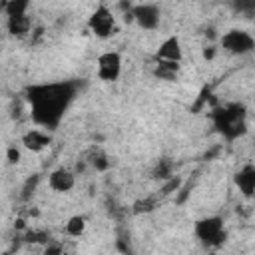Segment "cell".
<instances>
[{"mask_svg":"<svg viewBox=\"0 0 255 255\" xmlns=\"http://www.w3.org/2000/svg\"><path fill=\"white\" fill-rule=\"evenodd\" d=\"M96 74L102 82H116L122 76V56L120 52H102L96 60Z\"/></svg>","mask_w":255,"mask_h":255,"instance_id":"6","label":"cell"},{"mask_svg":"<svg viewBox=\"0 0 255 255\" xmlns=\"http://www.w3.org/2000/svg\"><path fill=\"white\" fill-rule=\"evenodd\" d=\"M219 46L231 54V56H245L251 54L255 48V38L247 32V30H239V28H231L225 34L219 36Z\"/></svg>","mask_w":255,"mask_h":255,"instance_id":"5","label":"cell"},{"mask_svg":"<svg viewBox=\"0 0 255 255\" xmlns=\"http://www.w3.org/2000/svg\"><path fill=\"white\" fill-rule=\"evenodd\" d=\"M20 149L16 147V145H10L8 149H6V159H8V163H18L20 161Z\"/></svg>","mask_w":255,"mask_h":255,"instance_id":"22","label":"cell"},{"mask_svg":"<svg viewBox=\"0 0 255 255\" xmlns=\"http://www.w3.org/2000/svg\"><path fill=\"white\" fill-rule=\"evenodd\" d=\"M213 56H215V48H213V46H209V48L203 50V58H205V60H211Z\"/></svg>","mask_w":255,"mask_h":255,"instance_id":"25","label":"cell"},{"mask_svg":"<svg viewBox=\"0 0 255 255\" xmlns=\"http://www.w3.org/2000/svg\"><path fill=\"white\" fill-rule=\"evenodd\" d=\"M84 163L92 165L96 171H108L110 165H112V159H110V155H108L102 147L94 145V147L88 149V153H86V157H84Z\"/></svg>","mask_w":255,"mask_h":255,"instance_id":"14","label":"cell"},{"mask_svg":"<svg viewBox=\"0 0 255 255\" xmlns=\"http://www.w3.org/2000/svg\"><path fill=\"white\" fill-rule=\"evenodd\" d=\"M36 183H38V175H34V177H30V179H28V183L24 185V193H22V197H24V199H26V197H28V195L34 191Z\"/></svg>","mask_w":255,"mask_h":255,"instance_id":"23","label":"cell"},{"mask_svg":"<svg viewBox=\"0 0 255 255\" xmlns=\"http://www.w3.org/2000/svg\"><path fill=\"white\" fill-rule=\"evenodd\" d=\"M48 185L56 193H68L76 185V173L68 167H56L48 173Z\"/></svg>","mask_w":255,"mask_h":255,"instance_id":"8","label":"cell"},{"mask_svg":"<svg viewBox=\"0 0 255 255\" xmlns=\"http://www.w3.org/2000/svg\"><path fill=\"white\" fill-rule=\"evenodd\" d=\"M86 225H88V221H86L84 215H72V217L66 221V233H68L70 237H80V235H84Z\"/></svg>","mask_w":255,"mask_h":255,"instance_id":"17","label":"cell"},{"mask_svg":"<svg viewBox=\"0 0 255 255\" xmlns=\"http://www.w3.org/2000/svg\"><path fill=\"white\" fill-rule=\"evenodd\" d=\"M52 143V133H48V129H42V128H32L28 131L22 133V145L28 149V151H44L48 145Z\"/></svg>","mask_w":255,"mask_h":255,"instance_id":"9","label":"cell"},{"mask_svg":"<svg viewBox=\"0 0 255 255\" xmlns=\"http://www.w3.org/2000/svg\"><path fill=\"white\" fill-rule=\"evenodd\" d=\"M213 126L225 139H237L247 131V112L241 104H223L211 112Z\"/></svg>","mask_w":255,"mask_h":255,"instance_id":"2","label":"cell"},{"mask_svg":"<svg viewBox=\"0 0 255 255\" xmlns=\"http://www.w3.org/2000/svg\"><path fill=\"white\" fill-rule=\"evenodd\" d=\"M78 82H48L26 88V102L30 116L38 128L56 129L66 110L76 98Z\"/></svg>","mask_w":255,"mask_h":255,"instance_id":"1","label":"cell"},{"mask_svg":"<svg viewBox=\"0 0 255 255\" xmlns=\"http://www.w3.org/2000/svg\"><path fill=\"white\" fill-rule=\"evenodd\" d=\"M161 195L159 193H153V195H145V197H139L131 203V213L133 215H141V213H151L153 209L159 207L161 203Z\"/></svg>","mask_w":255,"mask_h":255,"instance_id":"15","label":"cell"},{"mask_svg":"<svg viewBox=\"0 0 255 255\" xmlns=\"http://www.w3.org/2000/svg\"><path fill=\"white\" fill-rule=\"evenodd\" d=\"M6 28L12 36L16 38H24L30 34L32 30V20L28 14H20V16H8L6 18Z\"/></svg>","mask_w":255,"mask_h":255,"instance_id":"13","label":"cell"},{"mask_svg":"<svg viewBox=\"0 0 255 255\" xmlns=\"http://www.w3.org/2000/svg\"><path fill=\"white\" fill-rule=\"evenodd\" d=\"M155 60H169V62H179L183 60V48H181V40L177 36H167L155 50L153 54Z\"/></svg>","mask_w":255,"mask_h":255,"instance_id":"11","label":"cell"},{"mask_svg":"<svg viewBox=\"0 0 255 255\" xmlns=\"http://www.w3.org/2000/svg\"><path fill=\"white\" fill-rule=\"evenodd\" d=\"M179 187H181V177H177V175H171L169 179H165V181H161V189L157 191L161 197H165V195H171L173 191H179Z\"/></svg>","mask_w":255,"mask_h":255,"instance_id":"21","label":"cell"},{"mask_svg":"<svg viewBox=\"0 0 255 255\" xmlns=\"http://www.w3.org/2000/svg\"><path fill=\"white\" fill-rule=\"evenodd\" d=\"M231 10L243 18H253L255 14V0H231Z\"/></svg>","mask_w":255,"mask_h":255,"instance_id":"19","label":"cell"},{"mask_svg":"<svg viewBox=\"0 0 255 255\" xmlns=\"http://www.w3.org/2000/svg\"><path fill=\"white\" fill-rule=\"evenodd\" d=\"M28 6L30 0H6L4 2V14L8 16H20V14H28Z\"/></svg>","mask_w":255,"mask_h":255,"instance_id":"18","label":"cell"},{"mask_svg":"<svg viewBox=\"0 0 255 255\" xmlns=\"http://www.w3.org/2000/svg\"><path fill=\"white\" fill-rule=\"evenodd\" d=\"M88 28H90V32L96 38H102V40H108V38H112V36L118 34L116 16H114V12L106 4H100L92 12V16L88 18Z\"/></svg>","mask_w":255,"mask_h":255,"instance_id":"4","label":"cell"},{"mask_svg":"<svg viewBox=\"0 0 255 255\" xmlns=\"http://www.w3.org/2000/svg\"><path fill=\"white\" fill-rule=\"evenodd\" d=\"M193 233L207 249H217L227 239V229L219 215H207L197 219L193 225Z\"/></svg>","mask_w":255,"mask_h":255,"instance_id":"3","label":"cell"},{"mask_svg":"<svg viewBox=\"0 0 255 255\" xmlns=\"http://www.w3.org/2000/svg\"><path fill=\"white\" fill-rule=\"evenodd\" d=\"M133 24H137L141 30H157L161 22V10L155 4H135L131 6Z\"/></svg>","mask_w":255,"mask_h":255,"instance_id":"7","label":"cell"},{"mask_svg":"<svg viewBox=\"0 0 255 255\" xmlns=\"http://www.w3.org/2000/svg\"><path fill=\"white\" fill-rule=\"evenodd\" d=\"M233 181H235V187L239 189V193L247 199L253 197L255 193V165L251 161H247L235 175H233Z\"/></svg>","mask_w":255,"mask_h":255,"instance_id":"10","label":"cell"},{"mask_svg":"<svg viewBox=\"0 0 255 255\" xmlns=\"http://www.w3.org/2000/svg\"><path fill=\"white\" fill-rule=\"evenodd\" d=\"M173 171H175L173 159L171 157H159L155 161L153 169H151V177L153 179H159V181H165V179H169L173 175Z\"/></svg>","mask_w":255,"mask_h":255,"instance_id":"16","label":"cell"},{"mask_svg":"<svg viewBox=\"0 0 255 255\" xmlns=\"http://www.w3.org/2000/svg\"><path fill=\"white\" fill-rule=\"evenodd\" d=\"M179 70H181V64H179V62L155 60V58H153L151 74H153L157 80H163V82H175L177 76H179Z\"/></svg>","mask_w":255,"mask_h":255,"instance_id":"12","label":"cell"},{"mask_svg":"<svg viewBox=\"0 0 255 255\" xmlns=\"http://www.w3.org/2000/svg\"><path fill=\"white\" fill-rule=\"evenodd\" d=\"M44 253L50 255V253H62V245H50V241L44 245Z\"/></svg>","mask_w":255,"mask_h":255,"instance_id":"24","label":"cell"},{"mask_svg":"<svg viewBox=\"0 0 255 255\" xmlns=\"http://www.w3.org/2000/svg\"><path fill=\"white\" fill-rule=\"evenodd\" d=\"M22 241H26V243H42V245H46V243L52 241V239H50V233H48V231L26 229L24 235H22Z\"/></svg>","mask_w":255,"mask_h":255,"instance_id":"20","label":"cell"}]
</instances>
